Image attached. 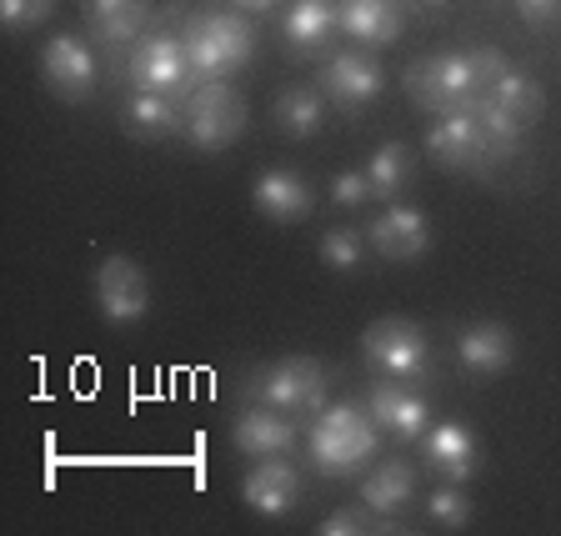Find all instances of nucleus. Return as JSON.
Returning a JSON list of instances; mask_svg holds the SVG:
<instances>
[{
  "label": "nucleus",
  "instance_id": "obj_1",
  "mask_svg": "<svg viewBox=\"0 0 561 536\" xmlns=\"http://www.w3.org/2000/svg\"><path fill=\"white\" fill-rule=\"evenodd\" d=\"M381 446V426L362 401H336L321 407L306 426V456L321 477H356Z\"/></svg>",
  "mask_w": 561,
  "mask_h": 536
},
{
  "label": "nucleus",
  "instance_id": "obj_2",
  "mask_svg": "<svg viewBox=\"0 0 561 536\" xmlns=\"http://www.w3.org/2000/svg\"><path fill=\"white\" fill-rule=\"evenodd\" d=\"M181 46L196 81H226L256 56V31L231 11H196L181 25Z\"/></svg>",
  "mask_w": 561,
  "mask_h": 536
},
{
  "label": "nucleus",
  "instance_id": "obj_3",
  "mask_svg": "<svg viewBox=\"0 0 561 536\" xmlns=\"http://www.w3.org/2000/svg\"><path fill=\"white\" fill-rule=\"evenodd\" d=\"M327 386L331 376L316 356H276V362H266L251 376V401L311 421L316 411L327 407Z\"/></svg>",
  "mask_w": 561,
  "mask_h": 536
},
{
  "label": "nucleus",
  "instance_id": "obj_4",
  "mask_svg": "<svg viewBox=\"0 0 561 536\" xmlns=\"http://www.w3.org/2000/svg\"><path fill=\"white\" fill-rule=\"evenodd\" d=\"M241 130H245V101L226 81L191 85L181 95V136L196 151H226Z\"/></svg>",
  "mask_w": 561,
  "mask_h": 536
},
{
  "label": "nucleus",
  "instance_id": "obj_5",
  "mask_svg": "<svg viewBox=\"0 0 561 536\" xmlns=\"http://www.w3.org/2000/svg\"><path fill=\"white\" fill-rule=\"evenodd\" d=\"M362 356L391 381H432V341L416 321L407 316H381L371 331L362 337Z\"/></svg>",
  "mask_w": 561,
  "mask_h": 536
},
{
  "label": "nucleus",
  "instance_id": "obj_6",
  "mask_svg": "<svg viewBox=\"0 0 561 536\" xmlns=\"http://www.w3.org/2000/svg\"><path fill=\"white\" fill-rule=\"evenodd\" d=\"M126 76L136 91H156V95H186L191 91V60H186V46L181 35L171 31H146L130 46V60H126Z\"/></svg>",
  "mask_w": 561,
  "mask_h": 536
},
{
  "label": "nucleus",
  "instance_id": "obj_7",
  "mask_svg": "<svg viewBox=\"0 0 561 536\" xmlns=\"http://www.w3.org/2000/svg\"><path fill=\"white\" fill-rule=\"evenodd\" d=\"M95 306L111 327H140L151 311V281L130 256H105L95 271Z\"/></svg>",
  "mask_w": 561,
  "mask_h": 536
},
{
  "label": "nucleus",
  "instance_id": "obj_8",
  "mask_svg": "<svg viewBox=\"0 0 561 536\" xmlns=\"http://www.w3.org/2000/svg\"><path fill=\"white\" fill-rule=\"evenodd\" d=\"M426 151H432V161H442L446 171H486V161H496L477 111H467V105H461V111H446V116H436L432 126H426Z\"/></svg>",
  "mask_w": 561,
  "mask_h": 536
},
{
  "label": "nucleus",
  "instance_id": "obj_9",
  "mask_svg": "<svg viewBox=\"0 0 561 536\" xmlns=\"http://www.w3.org/2000/svg\"><path fill=\"white\" fill-rule=\"evenodd\" d=\"M366 411H371L376 426H381L386 436H397V442H421L426 426H432V407H426V397L407 381H391V376L366 391Z\"/></svg>",
  "mask_w": 561,
  "mask_h": 536
},
{
  "label": "nucleus",
  "instance_id": "obj_10",
  "mask_svg": "<svg viewBox=\"0 0 561 536\" xmlns=\"http://www.w3.org/2000/svg\"><path fill=\"white\" fill-rule=\"evenodd\" d=\"M366 236H371V251L386 261H421L432 251V221L407 201H386Z\"/></svg>",
  "mask_w": 561,
  "mask_h": 536
},
{
  "label": "nucleus",
  "instance_id": "obj_11",
  "mask_svg": "<svg viewBox=\"0 0 561 536\" xmlns=\"http://www.w3.org/2000/svg\"><path fill=\"white\" fill-rule=\"evenodd\" d=\"M41 76L60 101H85L95 91V56L81 35H50L41 50Z\"/></svg>",
  "mask_w": 561,
  "mask_h": 536
},
{
  "label": "nucleus",
  "instance_id": "obj_12",
  "mask_svg": "<svg viewBox=\"0 0 561 536\" xmlns=\"http://www.w3.org/2000/svg\"><path fill=\"white\" fill-rule=\"evenodd\" d=\"M241 502L256 516H286L301 502V471L286 456H261L256 467L241 477Z\"/></svg>",
  "mask_w": 561,
  "mask_h": 536
},
{
  "label": "nucleus",
  "instance_id": "obj_13",
  "mask_svg": "<svg viewBox=\"0 0 561 536\" xmlns=\"http://www.w3.org/2000/svg\"><path fill=\"white\" fill-rule=\"evenodd\" d=\"M321 85H327V101H336L341 111H362V105H371L376 95L386 91V70L376 66L366 50H341V56L327 60V70H321Z\"/></svg>",
  "mask_w": 561,
  "mask_h": 536
},
{
  "label": "nucleus",
  "instance_id": "obj_14",
  "mask_svg": "<svg viewBox=\"0 0 561 536\" xmlns=\"http://www.w3.org/2000/svg\"><path fill=\"white\" fill-rule=\"evenodd\" d=\"M421 456L426 467L442 471V481H471L481 471V442L467 421H442V426H426L421 436Z\"/></svg>",
  "mask_w": 561,
  "mask_h": 536
},
{
  "label": "nucleus",
  "instance_id": "obj_15",
  "mask_svg": "<svg viewBox=\"0 0 561 536\" xmlns=\"http://www.w3.org/2000/svg\"><path fill=\"white\" fill-rule=\"evenodd\" d=\"M251 206H256L266 221H276V226H296V221L311 216L316 191H311V181H306L301 171L276 166V171L256 175V186H251Z\"/></svg>",
  "mask_w": 561,
  "mask_h": 536
},
{
  "label": "nucleus",
  "instance_id": "obj_16",
  "mask_svg": "<svg viewBox=\"0 0 561 536\" xmlns=\"http://www.w3.org/2000/svg\"><path fill=\"white\" fill-rule=\"evenodd\" d=\"M231 446L241 456H291V446H296V421L286 417V411H276V407H245V411H236V421H231Z\"/></svg>",
  "mask_w": 561,
  "mask_h": 536
},
{
  "label": "nucleus",
  "instance_id": "obj_17",
  "mask_svg": "<svg viewBox=\"0 0 561 536\" xmlns=\"http://www.w3.org/2000/svg\"><path fill=\"white\" fill-rule=\"evenodd\" d=\"M456 362H461L467 376H486V381L512 372V362H516L512 327H502V321H471V327H461V337H456Z\"/></svg>",
  "mask_w": 561,
  "mask_h": 536
},
{
  "label": "nucleus",
  "instance_id": "obj_18",
  "mask_svg": "<svg viewBox=\"0 0 561 536\" xmlns=\"http://www.w3.org/2000/svg\"><path fill=\"white\" fill-rule=\"evenodd\" d=\"M411 497H416V471L407 461H397V456L381 461L376 471H366V481H362V506L381 516L386 532H401L397 516L411 506Z\"/></svg>",
  "mask_w": 561,
  "mask_h": 536
},
{
  "label": "nucleus",
  "instance_id": "obj_19",
  "mask_svg": "<svg viewBox=\"0 0 561 536\" xmlns=\"http://www.w3.org/2000/svg\"><path fill=\"white\" fill-rule=\"evenodd\" d=\"M336 21L351 41L362 46H391L401 31V5L397 0H336Z\"/></svg>",
  "mask_w": 561,
  "mask_h": 536
},
{
  "label": "nucleus",
  "instance_id": "obj_20",
  "mask_svg": "<svg viewBox=\"0 0 561 536\" xmlns=\"http://www.w3.org/2000/svg\"><path fill=\"white\" fill-rule=\"evenodd\" d=\"M146 21H151V0H85V25L101 46L140 41Z\"/></svg>",
  "mask_w": 561,
  "mask_h": 536
},
{
  "label": "nucleus",
  "instance_id": "obj_21",
  "mask_svg": "<svg viewBox=\"0 0 561 536\" xmlns=\"http://www.w3.org/2000/svg\"><path fill=\"white\" fill-rule=\"evenodd\" d=\"M336 0H296L291 11H286V25H280V35H286V46L296 50V56H311L316 46H327V35L336 31Z\"/></svg>",
  "mask_w": 561,
  "mask_h": 536
},
{
  "label": "nucleus",
  "instance_id": "obj_22",
  "mask_svg": "<svg viewBox=\"0 0 561 536\" xmlns=\"http://www.w3.org/2000/svg\"><path fill=\"white\" fill-rule=\"evenodd\" d=\"M121 126L140 140H161V136H181V111H175L171 95L156 91H136L121 105Z\"/></svg>",
  "mask_w": 561,
  "mask_h": 536
},
{
  "label": "nucleus",
  "instance_id": "obj_23",
  "mask_svg": "<svg viewBox=\"0 0 561 536\" xmlns=\"http://www.w3.org/2000/svg\"><path fill=\"white\" fill-rule=\"evenodd\" d=\"M486 95H491L496 105H502V111L516 121V126H526V130L537 126L541 111H547V91H541V85L531 81L526 70H516V66H512V70H502V76H496V81L486 85Z\"/></svg>",
  "mask_w": 561,
  "mask_h": 536
},
{
  "label": "nucleus",
  "instance_id": "obj_24",
  "mask_svg": "<svg viewBox=\"0 0 561 536\" xmlns=\"http://www.w3.org/2000/svg\"><path fill=\"white\" fill-rule=\"evenodd\" d=\"M366 175H371V196L376 201H397L401 191L416 181V156H411L407 140H386L381 151L366 161Z\"/></svg>",
  "mask_w": 561,
  "mask_h": 536
},
{
  "label": "nucleus",
  "instance_id": "obj_25",
  "mask_svg": "<svg viewBox=\"0 0 561 536\" xmlns=\"http://www.w3.org/2000/svg\"><path fill=\"white\" fill-rule=\"evenodd\" d=\"M276 126L286 130V136L306 140L316 136V130L327 126V101H321V91H311V85H291V91L276 95Z\"/></svg>",
  "mask_w": 561,
  "mask_h": 536
},
{
  "label": "nucleus",
  "instance_id": "obj_26",
  "mask_svg": "<svg viewBox=\"0 0 561 536\" xmlns=\"http://www.w3.org/2000/svg\"><path fill=\"white\" fill-rule=\"evenodd\" d=\"M366 251H371V236L356 231V226H331V231L316 241V256L331 271H356L366 261Z\"/></svg>",
  "mask_w": 561,
  "mask_h": 536
},
{
  "label": "nucleus",
  "instance_id": "obj_27",
  "mask_svg": "<svg viewBox=\"0 0 561 536\" xmlns=\"http://www.w3.org/2000/svg\"><path fill=\"white\" fill-rule=\"evenodd\" d=\"M426 516H432V526H442V532H461V526H471V497L456 481H442V487L426 497Z\"/></svg>",
  "mask_w": 561,
  "mask_h": 536
},
{
  "label": "nucleus",
  "instance_id": "obj_28",
  "mask_svg": "<svg viewBox=\"0 0 561 536\" xmlns=\"http://www.w3.org/2000/svg\"><path fill=\"white\" fill-rule=\"evenodd\" d=\"M316 532L321 536H366V532H386V522L376 512H366V506H341V512H331Z\"/></svg>",
  "mask_w": 561,
  "mask_h": 536
},
{
  "label": "nucleus",
  "instance_id": "obj_29",
  "mask_svg": "<svg viewBox=\"0 0 561 536\" xmlns=\"http://www.w3.org/2000/svg\"><path fill=\"white\" fill-rule=\"evenodd\" d=\"M50 11H56V0H0V25L21 35V31H35Z\"/></svg>",
  "mask_w": 561,
  "mask_h": 536
},
{
  "label": "nucleus",
  "instance_id": "obj_30",
  "mask_svg": "<svg viewBox=\"0 0 561 536\" xmlns=\"http://www.w3.org/2000/svg\"><path fill=\"white\" fill-rule=\"evenodd\" d=\"M366 201H376V196H371V175H366V171H341L336 181H331V206L362 210Z\"/></svg>",
  "mask_w": 561,
  "mask_h": 536
},
{
  "label": "nucleus",
  "instance_id": "obj_31",
  "mask_svg": "<svg viewBox=\"0 0 561 536\" xmlns=\"http://www.w3.org/2000/svg\"><path fill=\"white\" fill-rule=\"evenodd\" d=\"M512 5L531 31H551V25H561V0H512Z\"/></svg>",
  "mask_w": 561,
  "mask_h": 536
},
{
  "label": "nucleus",
  "instance_id": "obj_32",
  "mask_svg": "<svg viewBox=\"0 0 561 536\" xmlns=\"http://www.w3.org/2000/svg\"><path fill=\"white\" fill-rule=\"evenodd\" d=\"M231 5H236V11H271V5H276V0H231Z\"/></svg>",
  "mask_w": 561,
  "mask_h": 536
},
{
  "label": "nucleus",
  "instance_id": "obj_33",
  "mask_svg": "<svg viewBox=\"0 0 561 536\" xmlns=\"http://www.w3.org/2000/svg\"><path fill=\"white\" fill-rule=\"evenodd\" d=\"M416 5H426V11H436V5H446V0H416Z\"/></svg>",
  "mask_w": 561,
  "mask_h": 536
},
{
  "label": "nucleus",
  "instance_id": "obj_34",
  "mask_svg": "<svg viewBox=\"0 0 561 536\" xmlns=\"http://www.w3.org/2000/svg\"><path fill=\"white\" fill-rule=\"evenodd\" d=\"M486 5H502V0H486Z\"/></svg>",
  "mask_w": 561,
  "mask_h": 536
}]
</instances>
